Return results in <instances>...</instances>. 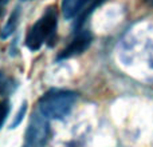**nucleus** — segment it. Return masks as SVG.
Wrapping results in <instances>:
<instances>
[{"label":"nucleus","instance_id":"nucleus-5","mask_svg":"<svg viewBox=\"0 0 153 147\" xmlns=\"http://www.w3.org/2000/svg\"><path fill=\"white\" fill-rule=\"evenodd\" d=\"M106 0H91V3H90L89 5H87L86 8H85V11L81 13V15L78 16V23H76V27H81L82 24L85 23V20H86V18H89V15L93 12V11L95 10L97 7H100V5H102L103 3H105Z\"/></svg>","mask_w":153,"mask_h":147},{"label":"nucleus","instance_id":"nucleus-12","mask_svg":"<svg viewBox=\"0 0 153 147\" xmlns=\"http://www.w3.org/2000/svg\"><path fill=\"white\" fill-rule=\"evenodd\" d=\"M0 1H1V0H0ZM4 1H5V0H4Z\"/></svg>","mask_w":153,"mask_h":147},{"label":"nucleus","instance_id":"nucleus-6","mask_svg":"<svg viewBox=\"0 0 153 147\" xmlns=\"http://www.w3.org/2000/svg\"><path fill=\"white\" fill-rule=\"evenodd\" d=\"M13 91V80L5 74L0 72V95H8Z\"/></svg>","mask_w":153,"mask_h":147},{"label":"nucleus","instance_id":"nucleus-11","mask_svg":"<svg viewBox=\"0 0 153 147\" xmlns=\"http://www.w3.org/2000/svg\"><path fill=\"white\" fill-rule=\"evenodd\" d=\"M1 13H3V11H1V8H0V16H1Z\"/></svg>","mask_w":153,"mask_h":147},{"label":"nucleus","instance_id":"nucleus-3","mask_svg":"<svg viewBox=\"0 0 153 147\" xmlns=\"http://www.w3.org/2000/svg\"><path fill=\"white\" fill-rule=\"evenodd\" d=\"M48 138V122L47 118L40 112L32 115L28 123L22 147H45Z\"/></svg>","mask_w":153,"mask_h":147},{"label":"nucleus","instance_id":"nucleus-8","mask_svg":"<svg viewBox=\"0 0 153 147\" xmlns=\"http://www.w3.org/2000/svg\"><path fill=\"white\" fill-rule=\"evenodd\" d=\"M8 112H10V103H8V100H1L0 102V129L4 124Z\"/></svg>","mask_w":153,"mask_h":147},{"label":"nucleus","instance_id":"nucleus-7","mask_svg":"<svg viewBox=\"0 0 153 147\" xmlns=\"http://www.w3.org/2000/svg\"><path fill=\"white\" fill-rule=\"evenodd\" d=\"M18 20H19V10H16L15 12H13L12 15H11L10 21H8V23L5 24L4 29H3V32H1V37H7V36H10V35L12 34L13 31H15L16 26H18Z\"/></svg>","mask_w":153,"mask_h":147},{"label":"nucleus","instance_id":"nucleus-10","mask_svg":"<svg viewBox=\"0 0 153 147\" xmlns=\"http://www.w3.org/2000/svg\"><path fill=\"white\" fill-rule=\"evenodd\" d=\"M146 1H148L149 5H153V0H146Z\"/></svg>","mask_w":153,"mask_h":147},{"label":"nucleus","instance_id":"nucleus-1","mask_svg":"<svg viewBox=\"0 0 153 147\" xmlns=\"http://www.w3.org/2000/svg\"><path fill=\"white\" fill-rule=\"evenodd\" d=\"M76 102V94L65 90H51L39 99V112L47 119H63Z\"/></svg>","mask_w":153,"mask_h":147},{"label":"nucleus","instance_id":"nucleus-9","mask_svg":"<svg viewBox=\"0 0 153 147\" xmlns=\"http://www.w3.org/2000/svg\"><path fill=\"white\" fill-rule=\"evenodd\" d=\"M24 112H26V104H23V107L20 108V111H19V114H18V115H16L15 122H13V123H12V129H15V127L19 124V122L22 121V115H24Z\"/></svg>","mask_w":153,"mask_h":147},{"label":"nucleus","instance_id":"nucleus-4","mask_svg":"<svg viewBox=\"0 0 153 147\" xmlns=\"http://www.w3.org/2000/svg\"><path fill=\"white\" fill-rule=\"evenodd\" d=\"M91 43V34L87 29H82L74 36V39L71 40L69 46L65 50L61 51V54L58 55V60H63V59H70L73 56H76L79 54H82Z\"/></svg>","mask_w":153,"mask_h":147},{"label":"nucleus","instance_id":"nucleus-2","mask_svg":"<svg viewBox=\"0 0 153 147\" xmlns=\"http://www.w3.org/2000/svg\"><path fill=\"white\" fill-rule=\"evenodd\" d=\"M58 24V16H56V8L48 7L46 12L39 18V20L31 27L26 37V46L28 50L38 51L46 42L53 40L56 31Z\"/></svg>","mask_w":153,"mask_h":147}]
</instances>
